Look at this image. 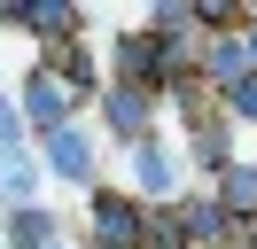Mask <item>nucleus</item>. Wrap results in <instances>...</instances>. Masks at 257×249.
<instances>
[{"label":"nucleus","mask_w":257,"mask_h":249,"mask_svg":"<svg viewBox=\"0 0 257 249\" xmlns=\"http://www.w3.org/2000/svg\"><path fill=\"white\" fill-rule=\"evenodd\" d=\"M24 24H32V31H70V8H63V0H24Z\"/></svg>","instance_id":"obj_2"},{"label":"nucleus","mask_w":257,"mask_h":249,"mask_svg":"<svg viewBox=\"0 0 257 249\" xmlns=\"http://www.w3.org/2000/svg\"><path fill=\"white\" fill-rule=\"evenodd\" d=\"M226 202H234V210H257V171H249V164L226 171Z\"/></svg>","instance_id":"obj_3"},{"label":"nucleus","mask_w":257,"mask_h":249,"mask_svg":"<svg viewBox=\"0 0 257 249\" xmlns=\"http://www.w3.org/2000/svg\"><path fill=\"white\" fill-rule=\"evenodd\" d=\"M55 164H63V171H86V140L70 133V125H63V133H55Z\"/></svg>","instance_id":"obj_5"},{"label":"nucleus","mask_w":257,"mask_h":249,"mask_svg":"<svg viewBox=\"0 0 257 249\" xmlns=\"http://www.w3.org/2000/svg\"><path fill=\"white\" fill-rule=\"evenodd\" d=\"M94 233H101L109 249H125L133 233H141V218H133V202H109V195H101V202H94Z\"/></svg>","instance_id":"obj_1"},{"label":"nucleus","mask_w":257,"mask_h":249,"mask_svg":"<svg viewBox=\"0 0 257 249\" xmlns=\"http://www.w3.org/2000/svg\"><path fill=\"white\" fill-rule=\"evenodd\" d=\"M241 62H249V47H241V39H218V55H210V78H241Z\"/></svg>","instance_id":"obj_4"},{"label":"nucleus","mask_w":257,"mask_h":249,"mask_svg":"<svg viewBox=\"0 0 257 249\" xmlns=\"http://www.w3.org/2000/svg\"><path fill=\"white\" fill-rule=\"evenodd\" d=\"M141 179H148V187H172V164H164L156 148H141Z\"/></svg>","instance_id":"obj_7"},{"label":"nucleus","mask_w":257,"mask_h":249,"mask_svg":"<svg viewBox=\"0 0 257 249\" xmlns=\"http://www.w3.org/2000/svg\"><path fill=\"white\" fill-rule=\"evenodd\" d=\"M0 140H16V109H8V101H0Z\"/></svg>","instance_id":"obj_8"},{"label":"nucleus","mask_w":257,"mask_h":249,"mask_svg":"<svg viewBox=\"0 0 257 249\" xmlns=\"http://www.w3.org/2000/svg\"><path fill=\"white\" fill-rule=\"evenodd\" d=\"M32 109H39V117H55V109H63V86H55V78H39V86H32Z\"/></svg>","instance_id":"obj_6"},{"label":"nucleus","mask_w":257,"mask_h":249,"mask_svg":"<svg viewBox=\"0 0 257 249\" xmlns=\"http://www.w3.org/2000/svg\"><path fill=\"white\" fill-rule=\"evenodd\" d=\"M234 101H241V109H249V117H257V86H241V93H234Z\"/></svg>","instance_id":"obj_9"}]
</instances>
